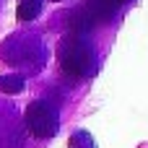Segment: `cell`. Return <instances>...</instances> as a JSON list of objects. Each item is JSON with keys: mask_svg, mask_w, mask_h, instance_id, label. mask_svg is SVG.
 <instances>
[{"mask_svg": "<svg viewBox=\"0 0 148 148\" xmlns=\"http://www.w3.org/2000/svg\"><path fill=\"white\" fill-rule=\"evenodd\" d=\"M57 65L73 81H86L96 75L99 57H96V47L88 39V34H73V31L65 34L57 42Z\"/></svg>", "mask_w": 148, "mask_h": 148, "instance_id": "cell-1", "label": "cell"}, {"mask_svg": "<svg viewBox=\"0 0 148 148\" xmlns=\"http://www.w3.org/2000/svg\"><path fill=\"white\" fill-rule=\"evenodd\" d=\"M23 127L29 130V135H34L39 140L55 138L60 133V107L49 99L29 101V107L23 112Z\"/></svg>", "mask_w": 148, "mask_h": 148, "instance_id": "cell-2", "label": "cell"}, {"mask_svg": "<svg viewBox=\"0 0 148 148\" xmlns=\"http://www.w3.org/2000/svg\"><path fill=\"white\" fill-rule=\"evenodd\" d=\"M122 8V0H83V13L91 23H107L117 16Z\"/></svg>", "mask_w": 148, "mask_h": 148, "instance_id": "cell-3", "label": "cell"}, {"mask_svg": "<svg viewBox=\"0 0 148 148\" xmlns=\"http://www.w3.org/2000/svg\"><path fill=\"white\" fill-rule=\"evenodd\" d=\"M44 8V0H18L16 5V16L18 21H34Z\"/></svg>", "mask_w": 148, "mask_h": 148, "instance_id": "cell-4", "label": "cell"}, {"mask_svg": "<svg viewBox=\"0 0 148 148\" xmlns=\"http://www.w3.org/2000/svg\"><path fill=\"white\" fill-rule=\"evenodd\" d=\"M68 148H96V140H94V135H91L88 130H75V133L70 135Z\"/></svg>", "mask_w": 148, "mask_h": 148, "instance_id": "cell-5", "label": "cell"}, {"mask_svg": "<svg viewBox=\"0 0 148 148\" xmlns=\"http://www.w3.org/2000/svg\"><path fill=\"white\" fill-rule=\"evenodd\" d=\"M23 75H0V91H10V94H18L23 91Z\"/></svg>", "mask_w": 148, "mask_h": 148, "instance_id": "cell-6", "label": "cell"}, {"mask_svg": "<svg viewBox=\"0 0 148 148\" xmlns=\"http://www.w3.org/2000/svg\"><path fill=\"white\" fill-rule=\"evenodd\" d=\"M125 3H127V0H122V5H125Z\"/></svg>", "mask_w": 148, "mask_h": 148, "instance_id": "cell-7", "label": "cell"}]
</instances>
